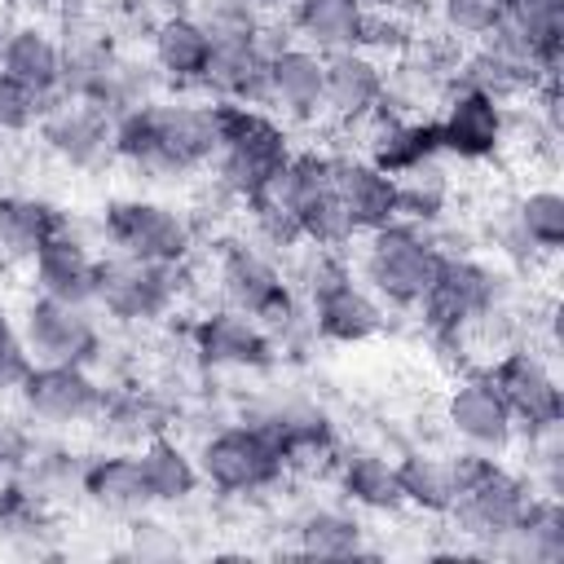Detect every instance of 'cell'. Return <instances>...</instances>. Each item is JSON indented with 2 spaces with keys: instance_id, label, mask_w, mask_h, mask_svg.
I'll use <instances>...</instances> for the list:
<instances>
[{
  "instance_id": "1",
  "label": "cell",
  "mask_w": 564,
  "mask_h": 564,
  "mask_svg": "<svg viewBox=\"0 0 564 564\" xmlns=\"http://www.w3.org/2000/svg\"><path fill=\"white\" fill-rule=\"evenodd\" d=\"M220 145L216 101H141L115 115L110 154L128 163L137 176L176 181L212 167Z\"/></svg>"
},
{
  "instance_id": "2",
  "label": "cell",
  "mask_w": 564,
  "mask_h": 564,
  "mask_svg": "<svg viewBox=\"0 0 564 564\" xmlns=\"http://www.w3.org/2000/svg\"><path fill=\"white\" fill-rule=\"evenodd\" d=\"M216 123H220V145H216V189L238 198L242 207L260 198L273 176L291 163V132L286 123L264 110V106H242V101H216Z\"/></svg>"
},
{
  "instance_id": "3",
  "label": "cell",
  "mask_w": 564,
  "mask_h": 564,
  "mask_svg": "<svg viewBox=\"0 0 564 564\" xmlns=\"http://www.w3.org/2000/svg\"><path fill=\"white\" fill-rule=\"evenodd\" d=\"M449 458H454V476H458V498L445 516L454 520V529L463 538L485 542V551H489L502 533H511V524L524 516V507L538 489L524 471L498 463V454L463 445Z\"/></svg>"
},
{
  "instance_id": "4",
  "label": "cell",
  "mask_w": 564,
  "mask_h": 564,
  "mask_svg": "<svg viewBox=\"0 0 564 564\" xmlns=\"http://www.w3.org/2000/svg\"><path fill=\"white\" fill-rule=\"evenodd\" d=\"M361 238H366V247L357 260V278L379 295V304L414 308L427 295V286L441 269V256H445L432 225L397 216V220H388Z\"/></svg>"
},
{
  "instance_id": "5",
  "label": "cell",
  "mask_w": 564,
  "mask_h": 564,
  "mask_svg": "<svg viewBox=\"0 0 564 564\" xmlns=\"http://www.w3.org/2000/svg\"><path fill=\"white\" fill-rule=\"evenodd\" d=\"M212 278H216L220 300L256 317L269 335H286L300 322V291L260 242H247V238L216 242Z\"/></svg>"
},
{
  "instance_id": "6",
  "label": "cell",
  "mask_w": 564,
  "mask_h": 564,
  "mask_svg": "<svg viewBox=\"0 0 564 564\" xmlns=\"http://www.w3.org/2000/svg\"><path fill=\"white\" fill-rule=\"evenodd\" d=\"M502 300H507V286L494 264L463 256V251H445L427 295L414 308L436 344H463L467 330L502 313Z\"/></svg>"
},
{
  "instance_id": "7",
  "label": "cell",
  "mask_w": 564,
  "mask_h": 564,
  "mask_svg": "<svg viewBox=\"0 0 564 564\" xmlns=\"http://www.w3.org/2000/svg\"><path fill=\"white\" fill-rule=\"evenodd\" d=\"M194 463H198V476L220 494L273 489L291 467L282 445L273 441V432L260 427L256 419L251 423H229V427H216L212 436H203Z\"/></svg>"
},
{
  "instance_id": "8",
  "label": "cell",
  "mask_w": 564,
  "mask_h": 564,
  "mask_svg": "<svg viewBox=\"0 0 564 564\" xmlns=\"http://www.w3.org/2000/svg\"><path fill=\"white\" fill-rule=\"evenodd\" d=\"M181 286H185V264H159V260H137V256L110 251V256H101L93 304L106 308V317H115L123 326H141V322L167 317Z\"/></svg>"
},
{
  "instance_id": "9",
  "label": "cell",
  "mask_w": 564,
  "mask_h": 564,
  "mask_svg": "<svg viewBox=\"0 0 564 564\" xmlns=\"http://www.w3.org/2000/svg\"><path fill=\"white\" fill-rule=\"evenodd\" d=\"M101 238L119 256L185 264L194 247V220L154 198H110L101 207Z\"/></svg>"
},
{
  "instance_id": "10",
  "label": "cell",
  "mask_w": 564,
  "mask_h": 564,
  "mask_svg": "<svg viewBox=\"0 0 564 564\" xmlns=\"http://www.w3.org/2000/svg\"><path fill=\"white\" fill-rule=\"evenodd\" d=\"M485 375L494 379V388H498V397L507 401V410H511V419H516L520 432L564 423V392H560V379H555L551 361H546L538 348L516 344V348L498 352Z\"/></svg>"
},
{
  "instance_id": "11",
  "label": "cell",
  "mask_w": 564,
  "mask_h": 564,
  "mask_svg": "<svg viewBox=\"0 0 564 564\" xmlns=\"http://www.w3.org/2000/svg\"><path fill=\"white\" fill-rule=\"evenodd\" d=\"M35 128L44 150L66 167H97L101 159H110V145H115V110L70 93L48 97Z\"/></svg>"
},
{
  "instance_id": "12",
  "label": "cell",
  "mask_w": 564,
  "mask_h": 564,
  "mask_svg": "<svg viewBox=\"0 0 564 564\" xmlns=\"http://www.w3.org/2000/svg\"><path fill=\"white\" fill-rule=\"evenodd\" d=\"M22 339L31 361H70V366H93L101 357V330L88 313V304L35 295L22 308Z\"/></svg>"
},
{
  "instance_id": "13",
  "label": "cell",
  "mask_w": 564,
  "mask_h": 564,
  "mask_svg": "<svg viewBox=\"0 0 564 564\" xmlns=\"http://www.w3.org/2000/svg\"><path fill=\"white\" fill-rule=\"evenodd\" d=\"M22 410L40 423H88L97 419L106 388L93 379L88 366H70V361H31V370L18 383Z\"/></svg>"
},
{
  "instance_id": "14",
  "label": "cell",
  "mask_w": 564,
  "mask_h": 564,
  "mask_svg": "<svg viewBox=\"0 0 564 564\" xmlns=\"http://www.w3.org/2000/svg\"><path fill=\"white\" fill-rule=\"evenodd\" d=\"M436 137H441V154H454L467 163L494 159L507 141V101H498L485 88L454 84L436 115Z\"/></svg>"
},
{
  "instance_id": "15",
  "label": "cell",
  "mask_w": 564,
  "mask_h": 564,
  "mask_svg": "<svg viewBox=\"0 0 564 564\" xmlns=\"http://www.w3.org/2000/svg\"><path fill=\"white\" fill-rule=\"evenodd\" d=\"M485 40L551 79L560 75V53H564V0H502L498 22Z\"/></svg>"
},
{
  "instance_id": "16",
  "label": "cell",
  "mask_w": 564,
  "mask_h": 564,
  "mask_svg": "<svg viewBox=\"0 0 564 564\" xmlns=\"http://www.w3.org/2000/svg\"><path fill=\"white\" fill-rule=\"evenodd\" d=\"M445 423L467 449H485V454H507L520 441V427H516L507 401L498 397V388L485 370H476L449 388Z\"/></svg>"
},
{
  "instance_id": "17",
  "label": "cell",
  "mask_w": 564,
  "mask_h": 564,
  "mask_svg": "<svg viewBox=\"0 0 564 564\" xmlns=\"http://www.w3.org/2000/svg\"><path fill=\"white\" fill-rule=\"evenodd\" d=\"M264 110H273L286 123H317L326 115V70L322 53L291 40L269 53V79H264Z\"/></svg>"
},
{
  "instance_id": "18",
  "label": "cell",
  "mask_w": 564,
  "mask_h": 564,
  "mask_svg": "<svg viewBox=\"0 0 564 564\" xmlns=\"http://www.w3.org/2000/svg\"><path fill=\"white\" fill-rule=\"evenodd\" d=\"M189 344H194L198 361H207L216 370H269L273 352H278L273 335L256 317H247L229 304L203 313L189 330Z\"/></svg>"
},
{
  "instance_id": "19",
  "label": "cell",
  "mask_w": 564,
  "mask_h": 564,
  "mask_svg": "<svg viewBox=\"0 0 564 564\" xmlns=\"http://www.w3.org/2000/svg\"><path fill=\"white\" fill-rule=\"evenodd\" d=\"M304 300H308L313 330L322 339H330V344H361V339L379 335V326H383V304L357 278V269L335 278V282H326V286H317V291H308Z\"/></svg>"
},
{
  "instance_id": "20",
  "label": "cell",
  "mask_w": 564,
  "mask_h": 564,
  "mask_svg": "<svg viewBox=\"0 0 564 564\" xmlns=\"http://www.w3.org/2000/svg\"><path fill=\"white\" fill-rule=\"evenodd\" d=\"M326 70V115L339 123L361 128L375 110H383L388 97V70L375 53L366 48H344L322 57Z\"/></svg>"
},
{
  "instance_id": "21",
  "label": "cell",
  "mask_w": 564,
  "mask_h": 564,
  "mask_svg": "<svg viewBox=\"0 0 564 564\" xmlns=\"http://www.w3.org/2000/svg\"><path fill=\"white\" fill-rule=\"evenodd\" d=\"M330 172H335V194H339L357 238L401 216L397 176L375 167L366 154H330Z\"/></svg>"
},
{
  "instance_id": "22",
  "label": "cell",
  "mask_w": 564,
  "mask_h": 564,
  "mask_svg": "<svg viewBox=\"0 0 564 564\" xmlns=\"http://www.w3.org/2000/svg\"><path fill=\"white\" fill-rule=\"evenodd\" d=\"M361 128H366V159L392 176H401L427 159H441L436 119L405 115V110H375Z\"/></svg>"
},
{
  "instance_id": "23",
  "label": "cell",
  "mask_w": 564,
  "mask_h": 564,
  "mask_svg": "<svg viewBox=\"0 0 564 564\" xmlns=\"http://www.w3.org/2000/svg\"><path fill=\"white\" fill-rule=\"evenodd\" d=\"M97 269H101V256H93L88 242L70 225L62 234H53L31 256L35 291L40 295H53V300H70V304H93V295H97Z\"/></svg>"
},
{
  "instance_id": "24",
  "label": "cell",
  "mask_w": 564,
  "mask_h": 564,
  "mask_svg": "<svg viewBox=\"0 0 564 564\" xmlns=\"http://www.w3.org/2000/svg\"><path fill=\"white\" fill-rule=\"evenodd\" d=\"M264 79H269L264 31L242 40H212V57L203 70V88L212 93V101L264 106Z\"/></svg>"
},
{
  "instance_id": "25",
  "label": "cell",
  "mask_w": 564,
  "mask_h": 564,
  "mask_svg": "<svg viewBox=\"0 0 564 564\" xmlns=\"http://www.w3.org/2000/svg\"><path fill=\"white\" fill-rule=\"evenodd\" d=\"M0 70L18 84H26L31 93H40L44 101L62 93L66 79V48L57 44V35L40 22H18L4 31L0 40Z\"/></svg>"
},
{
  "instance_id": "26",
  "label": "cell",
  "mask_w": 564,
  "mask_h": 564,
  "mask_svg": "<svg viewBox=\"0 0 564 564\" xmlns=\"http://www.w3.org/2000/svg\"><path fill=\"white\" fill-rule=\"evenodd\" d=\"M502 247L511 256H520V260L555 256L564 247V194L555 185H529L507 207Z\"/></svg>"
},
{
  "instance_id": "27",
  "label": "cell",
  "mask_w": 564,
  "mask_h": 564,
  "mask_svg": "<svg viewBox=\"0 0 564 564\" xmlns=\"http://www.w3.org/2000/svg\"><path fill=\"white\" fill-rule=\"evenodd\" d=\"M150 57L167 84H176V88L203 84V70L212 57V35L203 31V22L194 13H163L150 26Z\"/></svg>"
},
{
  "instance_id": "28",
  "label": "cell",
  "mask_w": 564,
  "mask_h": 564,
  "mask_svg": "<svg viewBox=\"0 0 564 564\" xmlns=\"http://www.w3.org/2000/svg\"><path fill=\"white\" fill-rule=\"evenodd\" d=\"M291 4V35L313 53H344L361 48L366 9L357 0H286Z\"/></svg>"
},
{
  "instance_id": "29",
  "label": "cell",
  "mask_w": 564,
  "mask_h": 564,
  "mask_svg": "<svg viewBox=\"0 0 564 564\" xmlns=\"http://www.w3.org/2000/svg\"><path fill=\"white\" fill-rule=\"evenodd\" d=\"M489 555H511V560H529V564H560L564 560V507L551 494H533L524 516L511 524V533H502Z\"/></svg>"
},
{
  "instance_id": "30",
  "label": "cell",
  "mask_w": 564,
  "mask_h": 564,
  "mask_svg": "<svg viewBox=\"0 0 564 564\" xmlns=\"http://www.w3.org/2000/svg\"><path fill=\"white\" fill-rule=\"evenodd\" d=\"M79 489L101 511L132 516V511L150 507V489H145V476H141V463H137L132 449H115V454L88 458L84 471H79Z\"/></svg>"
},
{
  "instance_id": "31",
  "label": "cell",
  "mask_w": 564,
  "mask_h": 564,
  "mask_svg": "<svg viewBox=\"0 0 564 564\" xmlns=\"http://www.w3.org/2000/svg\"><path fill=\"white\" fill-rule=\"evenodd\" d=\"M70 220L66 212H57L48 198L35 194H0V256L4 260H26L53 238L62 234Z\"/></svg>"
},
{
  "instance_id": "32",
  "label": "cell",
  "mask_w": 564,
  "mask_h": 564,
  "mask_svg": "<svg viewBox=\"0 0 564 564\" xmlns=\"http://www.w3.org/2000/svg\"><path fill=\"white\" fill-rule=\"evenodd\" d=\"M335 485H339L344 502H352L361 511H401L405 507L397 463L375 449H348L344 458H335Z\"/></svg>"
},
{
  "instance_id": "33",
  "label": "cell",
  "mask_w": 564,
  "mask_h": 564,
  "mask_svg": "<svg viewBox=\"0 0 564 564\" xmlns=\"http://www.w3.org/2000/svg\"><path fill=\"white\" fill-rule=\"evenodd\" d=\"M137 463H141V476H145V489H150V502H163V507H176V502H189L194 489L203 485L198 476V463L194 454L172 441V436H150L141 449H137Z\"/></svg>"
},
{
  "instance_id": "34",
  "label": "cell",
  "mask_w": 564,
  "mask_h": 564,
  "mask_svg": "<svg viewBox=\"0 0 564 564\" xmlns=\"http://www.w3.org/2000/svg\"><path fill=\"white\" fill-rule=\"evenodd\" d=\"M397 480H401V498L414 511L427 516H445L458 498V476H454V458L449 454H427L414 449L405 458H397Z\"/></svg>"
},
{
  "instance_id": "35",
  "label": "cell",
  "mask_w": 564,
  "mask_h": 564,
  "mask_svg": "<svg viewBox=\"0 0 564 564\" xmlns=\"http://www.w3.org/2000/svg\"><path fill=\"white\" fill-rule=\"evenodd\" d=\"M366 529L352 511L344 507H308L300 520H295V542L304 555H317V560H352V555H366L361 546Z\"/></svg>"
},
{
  "instance_id": "36",
  "label": "cell",
  "mask_w": 564,
  "mask_h": 564,
  "mask_svg": "<svg viewBox=\"0 0 564 564\" xmlns=\"http://www.w3.org/2000/svg\"><path fill=\"white\" fill-rule=\"evenodd\" d=\"M97 419H101V432L119 445H145L150 436L163 432V410L145 392H106Z\"/></svg>"
},
{
  "instance_id": "37",
  "label": "cell",
  "mask_w": 564,
  "mask_h": 564,
  "mask_svg": "<svg viewBox=\"0 0 564 564\" xmlns=\"http://www.w3.org/2000/svg\"><path fill=\"white\" fill-rule=\"evenodd\" d=\"M397 189H401V216L405 220L436 225L445 216V207H449V176H445L441 159H427V163L401 172Z\"/></svg>"
},
{
  "instance_id": "38",
  "label": "cell",
  "mask_w": 564,
  "mask_h": 564,
  "mask_svg": "<svg viewBox=\"0 0 564 564\" xmlns=\"http://www.w3.org/2000/svg\"><path fill=\"white\" fill-rule=\"evenodd\" d=\"M524 454H529L524 476L533 480V489L560 498L564 494V423L524 432Z\"/></svg>"
},
{
  "instance_id": "39",
  "label": "cell",
  "mask_w": 564,
  "mask_h": 564,
  "mask_svg": "<svg viewBox=\"0 0 564 564\" xmlns=\"http://www.w3.org/2000/svg\"><path fill=\"white\" fill-rule=\"evenodd\" d=\"M203 31L212 40H242V35H260L269 22V9H260L256 0H194L189 9Z\"/></svg>"
},
{
  "instance_id": "40",
  "label": "cell",
  "mask_w": 564,
  "mask_h": 564,
  "mask_svg": "<svg viewBox=\"0 0 564 564\" xmlns=\"http://www.w3.org/2000/svg\"><path fill=\"white\" fill-rule=\"evenodd\" d=\"M502 0H436V22L458 44H476L494 31Z\"/></svg>"
},
{
  "instance_id": "41",
  "label": "cell",
  "mask_w": 564,
  "mask_h": 564,
  "mask_svg": "<svg viewBox=\"0 0 564 564\" xmlns=\"http://www.w3.org/2000/svg\"><path fill=\"white\" fill-rule=\"evenodd\" d=\"M40 115H44V97L0 70V137L31 132L40 123Z\"/></svg>"
},
{
  "instance_id": "42",
  "label": "cell",
  "mask_w": 564,
  "mask_h": 564,
  "mask_svg": "<svg viewBox=\"0 0 564 564\" xmlns=\"http://www.w3.org/2000/svg\"><path fill=\"white\" fill-rule=\"evenodd\" d=\"M26 370H31L26 339H22L18 322L0 308V392H18V383H22Z\"/></svg>"
},
{
  "instance_id": "43",
  "label": "cell",
  "mask_w": 564,
  "mask_h": 564,
  "mask_svg": "<svg viewBox=\"0 0 564 564\" xmlns=\"http://www.w3.org/2000/svg\"><path fill=\"white\" fill-rule=\"evenodd\" d=\"M26 458H31V441H26V432H18L13 423H0V476L18 471Z\"/></svg>"
},
{
  "instance_id": "44",
  "label": "cell",
  "mask_w": 564,
  "mask_h": 564,
  "mask_svg": "<svg viewBox=\"0 0 564 564\" xmlns=\"http://www.w3.org/2000/svg\"><path fill=\"white\" fill-rule=\"evenodd\" d=\"M366 13H388V9H401L405 0H357Z\"/></svg>"
},
{
  "instance_id": "45",
  "label": "cell",
  "mask_w": 564,
  "mask_h": 564,
  "mask_svg": "<svg viewBox=\"0 0 564 564\" xmlns=\"http://www.w3.org/2000/svg\"><path fill=\"white\" fill-rule=\"evenodd\" d=\"M260 9H278V4H286V0H256Z\"/></svg>"
},
{
  "instance_id": "46",
  "label": "cell",
  "mask_w": 564,
  "mask_h": 564,
  "mask_svg": "<svg viewBox=\"0 0 564 564\" xmlns=\"http://www.w3.org/2000/svg\"><path fill=\"white\" fill-rule=\"evenodd\" d=\"M0 40H4V31H0Z\"/></svg>"
}]
</instances>
